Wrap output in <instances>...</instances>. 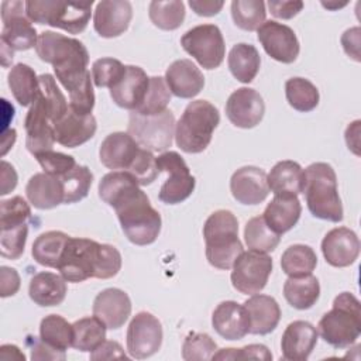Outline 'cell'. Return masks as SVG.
Wrapping results in <instances>:
<instances>
[{
  "mask_svg": "<svg viewBox=\"0 0 361 361\" xmlns=\"http://www.w3.org/2000/svg\"><path fill=\"white\" fill-rule=\"evenodd\" d=\"M35 52L41 61L51 63L56 79L68 90L69 109L79 114H92L94 92L87 71L89 52L82 41L54 31L38 35Z\"/></svg>",
  "mask_w": 361,
  "mask_h": 361,
  "instance_id": "obj_1",
  "label": "cell"
},
{
  "mask_svg": "<svg viewBox=\"0 0 361 361\" xmlns=\"http://www.w3.org/2000/svg\"><path fill=\"white\" fill-rule=\"evenodd\" d=\"M99 196L114 209L121 230L135 245L152 244L161 231V214L135 178L126 171L106 173L99 182Z\"/></svg>",
  "mask_w": 361,
  "mask_h": 361,
  "instance_id": "obj_2",
  "label": "cell"
},
{
  "mask_svg": "<svg viewBox=\"0 0 361 361\" xmlns=\"http://www.w3.org/2000/svg\"><path fill=\"white\" fill-rule=\"evenodd\" d=\"M121 262L116 247L69 235L56 269L66 282L78 283L89 278H113L121 269Z\"/></svg>",
  "mask_w": 361,
  "mask_h": 361,
  "instance_id": "obj_3",
  "label": "cell"
},
{
  "mask_svg": "<svg viewBox=\"0 0 361 361\" xmlns=\"http://www.w3.org/2000/svg\"><path fill=\"white\" fill-rule=\"evenodd\" d=\"M303 173L302 193L305 195L309 212L320 220L333 223L341 221L344 212L333 166L326 162H314L310 164Z\"/></svg>",
  "mask_w": 361,
  "mask_h": 361,
  "instance_id": "obj_4",
  "label": "cell"
},
{
  "mask_svg": "<svg viewBox=\"0 0 361 361\" xmlns=\"http://www.w3.org/2000/svg\"><path fill=\"white\" fill-rule=\"evenodd\" d=\"M203 237L206 258L217 269H231L237 257L244 251L238 238V221L230 210L213 212L204 226Z\"/></svg>",
  "mask_w": 361,
  "mask_h": 361,
  "instance_id": "obj_5",
  "label": "cell"
},
{
  "mask_svg": "<svg viewBox=\"0 0 361 361\" xmlns=\"http://www.w3.org/2000/svg\"><path fill=\"white\" fill-rule=\"evenodd\" d=\"M320 337L334 348L353 345L361 334V305L350 292H341L333 300V307L322 316L317 324Z\"/></svg>",
  "mask_w": 361,
  "mask_h": 361,
  "instance_id": "obj_6",
  "label": "cell"
},
{
  "mask_svg": "<svg viewBox=\"0 0 361 361\" xmlns=\"http://www.w3.org/2000/svg\"><path fill=\"white\" fill-rule=\"evenodd\" d=\"M220 123V113L207 100H193L175 124V142L188 154L204 151Z\"/></svg>",
  "mask_w": 361,
  "mask_h": 361,
  "instance_id": "obj_7",
  "label": "cell"
},
{
  "mask_svg": "<svg viewBox=\"0 0 361 361\" xmlns=\"http://www.w3.org/2000/svg\"><path fill=\"white\" fill-rule=\"evenodd\" d=\"M93 0H28L25 1V13L32 23L61 28L69 34H79L89 24Z\"/></svg>",
  "mask_w": 361,
  "mask_h": 361,
  "instance_id": "obj_8",
  "label": "cell"
},
{
  "mask_svg": "<svg viewBox=\"0 0 361 361\" xmlns=\"http://www.w3.org/2000/svg\"><path fill=\"white\" fill-rule=\"evenodd\" d=\"M3 28L0 34L1 63L7 66L13 61L14 51H27L35 48L38 34L32 21L27 17L25 3L7 0L1 3Z\"/></svg>",
  "mask_w": 361,
  "mask_h": 361,
  "instance_id": "obj_9",
  "label": "cell"
},
{
  "mask_svg": "<svg viewBox=\"0 0 361 361\" xmlns=\"http://www.w3.org/2000/svg\"><path fill=\"white\" fill-rule=\"evenodd\" d=\"M175 116L169 109L152 116L130 111L127 133L140 147L151 152H165L175 137Z\"/></svg>",
  "mask_w": 361,
  "mask_h": 361,
  "instance_id": "obj_10",
  "label": "cell"
},
{
  "mask_svg": "<svg viewBox=\"0 0 361 361\" xmlns=\"http://www.w3.org/2000/svg\"><path fill=\"white\" fill-rule=\"evenodd\" d=\"M180 45L204 69L219 68L226 55L224 38L216 24H200L188 30Z\"/></svg>",
  "mask_w": 361,
  "mask_h": 361,
  "instance_id": "obj_11",
  "label": "cell"
},
{
  "mask_svg": "<svg viewBox=\"0 0 361 361\" xmlns=\"http://www.w3.org/2000/svg\"><path fill=\"white\" fill-rule=\"evenodd\" d=\"M157 168L166 172L168 178L162 183L158 197L165 204H178L186 200L195 190V176L190 173L185 159L175 151H165L157 157Z\"/></svg>",
  "mask_w": 361,
  "mask_h": 361,
  "instance_id": "obj_12",
  "label": "cell"
},
{
  "mask_svg": "<svg viewBox=\"0 0 361 361\" xmlns=\"http://www.w3.org/2000/svg\"><path fill=\"white\" fill-rule=\"evenodd\" d=\"M231 283L243 295L259 293L272 272V258L265 252L243 251L231 267Z\"/></svg>",
  "mask_w": 361,
  "mask_h": 361,
  "instance_id": "obj_13",
  "label": "cell"
},
{
  "mask_svg": "<svg viewBox=\"0 0 361 361\" xmlns=\"http://www.w3.org/2000/svg\"><path fill=\"white\" fill-rule=\"evenodd\" d=\"M162 324L149 312L137 313L127 329V351L133 358L144 360L161 348L162 344Z\"/></svg>",
  "mask_w": 361,
  "mask_h": 361,
  "instance_id": "obj_14",
  "label": "cell"
},
{
  "mask_svg": "<svg viewBox=\"0 0 361 361\" xmlns=\"http://www.w3.org/2000/svg\"><path fill=\"white\" fill-rule=\"evenodd\" d=\"M258 41L264 51L275 61L282 63H292L296 61L300 47L295 31L278 21H265L257 30Z\"/></svg>",
  "mask_w": 361,
  "mask_h": 361,
  "instance_id": "obj_15",
  "label": "cell"
},
{
  "mask_svg": "<svg viewBox=\"0 0 361 361\" xmlns=\"http://www.w3.org/2000/svg\"><path fill=\"white\" fill-rule=\"evenodd\" d=\"M265 113L262 96L251 87L234 90L226 102V116L238 128H252L261 123Z\"/></svg>",
  "mask_w": 361,
  "mask_h": 361,
  "instance_id": "obj_16",
  "label": "cell"
},
{
  "mask_svg": "<svg viewBox=\"0 0 361 361\" xmlns=\"http://www.w3.org/2000/svg\"><path fill=\"white\" fill-rule=\"evenodd\" d=\"M141 149L142 147H140L128 133L117 131L109 134L102 141L99 158L109 169L128 172L137 161Z\"/></svg>",
  "mask_w": 361,
  "mask_h": 361,
  "instance_id": "obj_17",
  "label": "cell"
},
{
  "mask_svg": "<svg viewBox=\"0 0 361 361\" xmlns=\"http://www.w3.org/2000/svg\"><path fill=\"white\" fill-rule=\"evenodd\" d=\"M133 18V7L127 0L99 1L93 16L94 31L103 38H116L124 34Z\"/></svg>",
  "mask_w": 361,
  "mask_h": 361,
  "instance_id": "obj_18",
  "label": "cell"
},
{
  "mask_svg": "<svg viewBox=\"0 0 361 361\" xmlns=\"http://www.w3.org/2000/svg\"><path fill=\"white\" fill-rule=\"evenodd\" d=\"M24 128L27 135L25 147L32 155L52 149L56 141L54 124L42 102L38 97H35L34 103L30 106V110L27 111Z\"/></svg>",
  "mask_w": 361,
  "mask_h": 361,
  "instance_id": "obj_19",
  "label": "cell"
},
{
  "mask_svg": "<svg viewBox=\"0 0 361 361\" xmlns=\"http://www.w3.org/2000/svg\"><path fill=\"white\" fill-rule=\"evenodd\" d=\"M322 252L331 267H350L360 255L358 235L348 227L331 228L322 241Z\"/></svg>",
  "mask_w": 361,
  "mask_h": 361,
  "instance_id": "obj_20",
  "label": "cell"
},
{
  "mask_svg": "<svg viewBox=\"0 0 361 361\" xmlns=\"http://www.w3.org/2000/svg\"><path fill=\"white\" fill-rule=\"evenodd\" d=\"M230 190L241 204L262 203L269 193L265 171L257 166H241L231 175Z\"/></svg>",
  "mask_w": 361,
  "mask_h": 361,
  "instance_id": "obj_21",
  "label": "cell"
},
{
  "mask_svg": "<svg viewBox=\"0 0 361 361\" xmlns=\"http://www.w3.org/2000/svg\"><path fill=\"white\" fill-rule=\"evenodd\" d=\"M93 316L100 319L107 329H120L131 314L130 296L118 288H107L99 292L92 306Z\"/></svg>",
  "mask_w": 361,
  "mask_h": 361,
  "instance_id": "obj_22",
  "label": "cell"
},
{
  "mask_svg": "<svg viewBox=\"0 0 361 361\" xmlns=\"http://www.w3.org/2000/svg\"><path fill=\"white\" fill-rule=\"evenodd\" d=\"M148 89L149 78L145 71L140 66L127 65L121 80L110 89V97L118 107L134 111L142 104Z\"/></svg>",
  "mask_w": 361,
  "mask_h": 361,
  "instance_id": "obj_23",
  "label": "cell"
},
{
  "mask_svg": "<svg viewBox=\"0 0 361 361\" xmlns=\"http://www.w3.org/2000/svg\"><path fill=\"white\" fill-rule=\"evenodd\" d=\"M317 329L305 320H295L288 324L282 334L281 350L286 361H306L317 344Z\"/></svg>",
  "mask_w": 361,
  "mask_h": 361,
  "instance_id": "obj_24",
  "label": "cell"
},
{
  "mask_svg": "<svg viewBox=\"0 0 361 361\" xmlns=\"http://www.w3.org/2000/svg\"><path fill=\"white\" fill-rule=\"evenodd\" d=\"M212 326L226 340H241L250 333V317L244 305L224 300L212 314Z\"/></svg>",
  "mask_w": 361,
  "mask_h": 361,
  "instance_id": "obj_25",
  "label": "cell"
},
{
  "mask_svg": "<svg viewBox=\"0 0 361 361\" xmlns=\"http://www.w3.org/2000/svg\"><path fill=\"white\" fill-rule=\"evenodd\" d=\"M165 82L173 96L192 99L203 89L204 76L190 59H178L168 66Z\"/></svg>",
  "mask_w": 361,
  "mask_h": 361,
  "instance_id": "obj_26",
  "label": "cell"
},
{
  "mask_svg": "<svg viewBox=\"0 0 361 361\" xmlns=\"http://www.w3.org/2000/svg\"><path fill=\"white\" fill-rule=\"evenodd\" d=\"M97 128L93 114H79L68 110L66 114L54 124L55 140L66 148H75L89 141Z\"/></svg>",
  "mask_w": 361,
  "mask_h": 361,
  "instance_id": "obj_27",
  "label": "cell"
},
{
  "mask_svg": "<svg viewBox=\"0 0 361 361\" xmlns=\"http://www.w3.org/2000/svg\"><path fill=\"white\" fill-rule=\"evenodd\" d=\"M250 317V333L265 336L274 331L281 320V307L269 295H251L244 303Z\"/></svg>",
  "mask_w": 361,
  "mask_h": 361,
  "instance_id": "obj_28",
  "label": "cell"
},
{
  "mask_svg": "<svg viewBox=\"0 0 361 361\" xmlns=\"http://www.w3.org/2000/svg\"><path fill=\"white\" fill-rule=\"evenodd\" d=\"M28 202L39 210L54 209L63 203V186L58 176L38 172L34 173L25 186Z\"/></svg>",
  "mask_w": 361,
  "mask_h": 361,
  "instance_id": "obj_29",
  "label": "cell"
},
{
  "mask_svg": "<svg viewBox=\"0 0 361 361\" xmlns=\"http://www.w3.org/2000/svg\"><path fill=\"white\" fill-rule=\"evenodd\" d=\"M302 206L295 195H275L264 210V220L278 234L293 228L299 221Z\"/></svg>",
  "mask_w": 361,
  "mask_h": 361,
  "instance_id": "obj_30",
  "label": "cell"
},
{
  "mask_svg": "<svg viewBox=\"0 0 361 361\" xmlns=\"http://www.w3.org/2000/svg\"><path fill=\"white\" fill-rule=\"evenodd\" d=\"M66 292L68 286L63 276L47 271L35 274L28 286L31 300L42 307L61 305L66 296Z\"/></svg>",
  "mask_w": 361,
  "mask_h": 361,
  "instance_id": "obj_31",
  "label": "cell"
},
{
  "mask_svg": "<svg viewBox=\"0 0 361 361\" xmlns=\"http://www.w3.org/2000/svg\"><path fill=\"white\" fill-rule=\"evenodd\" d=\"M305 173L302 166L290 159L276 162L267 175L268 188L274 195H295L302 193Z\"/></svg>",
  "mask_w": 361,
  "mask_h": 361,
  "instance_id": "obj_32",
  "label": "cell"
},
{
  "mask_svg": "<svg viewBox=\"0 0 361 361\" xmlns=\"http://www.w3.org/2000/svg\"><path fill=\"white\" fill-rule=\"evenodd\" d=\"M283 296L286 302L298 309H310L320 296V283L312 274L302 276H289L283 283Z\"/></svg>",
  "mask_w": 361,
  "mask_h": 361,
  "instance_id": "obj_33",
  "label": "cell"
},
{
  "mask_svg": "<svg viewBox=\"0 0 361 361\" xmlns=\"http://www.w3.org/2000/svg\"><path fill=\"white\" fill-rule=\"evenodd\" d=\"M227 63L231 75L238 82L250 83L255 79L259 71L261 56L254 45L240 42L230 49Z\"/></svg>",
  "mask_w": 361,
  "mask_h": 361,
  "instance_id": "obj_34",
  "label": "cell"
},
{
  "mask_svg": "<svg viewBox=\"0 0 361 361\" xmlns=\"http://www.w3.org/2000/svg\"><path fill=\"white\" fill-rule=\"evenodd\" d=\"M8 87L14 99L23 107L31 106L39 90V80L34 69L27 63L14 65L7 75Z\"/></svg>",
  "mask_w": 361,
  "mask_h": 361,
  "instance_id": "obj_35",
  "label": "cell"
},
{
  "mask_svg": "<svg viewBox=\"0 0 361 361\" xmlns=\"http://www.w3.org/2000/svg\"><path fill=\"white\" fill-rule=\"evenodd\" d=\"M68 238H69L68 234L58 230H51L39 234L32 243V250H31L32 258L39 265H44L48 268H58V264L61 261V255L63 252Z\"/></svg>",
  "mask_w": 361,
  "mask_h": 361,
  "instance_id": "obj_36",
  "label": "cell"
},
{
  "mask_svg": "<svg viewBox=\"0 0 361 361\" xmlns=\"http://www.w3.org/2000/svg\"><path fill=\"white\" fill-rule=\"evenodd\" d=\"M73 326V343L75 350L83 353H92L106 340V326L96 316L82 317L72 323Z\"/></svg>",
  "mask_w": 361,
  "mask_h": 361,
  "instance_id": "obj_37",
  "label": "cell"
},
{
  "mask_svg": "<svg viewBox=\"0 0 361 361\" xmlns=\"http://www.w3.org/2000/svg\"><path fill=\"white\" fill-rule=\"evenodd\" d=\"M39 338L59 351H66L73 343V326L59 314H48L39 323Z\"/></svg>",
  "mask_w": 361,
  "mask_h": 361,
  "instance_id": "obj_38",
  "label": "cell"
},
{
  "mask_svg": "<svg viewBox=\"0 0 361 361\" xmlns=\"http://www.w3.org/2000/svg\"><path fill=\"white\" fill-rule=\"evenodd\" d=\"M317 265V257L312 247L293 244L288 247L281 257V268L288 276L309 275Z\"/></svg>",
  "mask_w": 361,
  "mask_h": 361,
  "instance_id": "obj_39",
  "label": "cell"
},
{
  "mask_svg": "<svg viewBox=\"0 0 361 361\" xmlns=\"http://www.w3.org/2000/svg\"><path fill=\"white\" fill-rule=\"evenodd\" d=\"M285 96L290 107L298 111L309 113L319 104L317 87L305 78H290L285 82Z\"/></svg>",
  "mask_w": 361,
  "mask_h": 361,
  "instance_id": "obj_40",
  "label": "cell"
},
{
  "mask_svg": "<svg viewBox=\"0 0 361 361\" xmlns=\"http://www.w3.org/2000/svg\"><path fill=\"white\" fill-rule=\"evenodd\" d=\"M244 240L248 250L268 254L278 247L281 234L275 233L267 224L262 216H257L247 221L244 228Z\"/></svg>",
  "mask_w": 361,
  "mask_h": 361,
  "instance_id": "obj_41",
  "label": "cell"
},
{
  "mask_svg": "<svg viewBox=\"0 0 361 361\" xmlns=\"http://www.w3.org/2000/svg\"><path fill=\"white\" fill-rule=\"evenodd\" d=\"M185 4L180 0H154L148 6V16L152 24L161 30L172 31L182 25L185 20Z\"/></svg>",
  "mask_w": 361,
  "mask_h": 361,
  "instance_id": "obj_42",
  "label": "cell"
},
{
  "mask_svg": "<svg viewBox=\"0 0 361 361\" xmlns=\"http://www.w3.org/2000/svg\"><path fill=\"white\" fill-rule=\"evenodd\" d=\"M38 80H39V90L37 97L42 102L52 124H55L69 110L68 100L56 86V82L52 75L42 73L38 76Z\"/></svg>",
  "mask_w": 361,
  "mask_h": 361,
  "instance_id": "obj_43",
  "label": "cell"
},
{
  "mask_svg": "<svg viewBox=\"0 0 361 361\" xmlns=\"http://www.w3.org/2000/svg\"><path fill=\"white\" fill-rule=\"evenodd\" d=\"M265 3L262 0L231 1L233 21L244 31H257L265 23Z\"/></svg>",
  "mask_w": 361,
  "mask_h": 361,
  "instance_id": "obj_44",
  "label": "cell"
},
{
  "mask_svg": "<svg viewBox=\"0 0 361 361\" xmlns=\"http://www.w3.org/2000/svg\"><path fill=\"white\" fill-rule=\"evenodd\" d=\"M59 179L63 186V203L71 204L87 196L93 182V173L87 166L76 164L75 168L59 176Z\"/></svg>",
  "mask_w": 361,
  "mask_h": 361,
  "instance_id": "obj_45",
  "label": "cell"
},
{
  "mask_svg": "<svg viewBox=\"0 0 361 361\" xmlns=\"http://www.w3.org/2000/svg\"><path fill=\"white\" fill-rule=\"evenodd\" d=\"M171 92L165 82V78L161 76H152L149 78V89L148 93L142 102V104L134 110L144 116H152L159 114L164 110H166V106L171 100Z\"/></svg>",
  "mask_w": 361,
  "mask_h": 361,
  "instance_id": "obj_46",
  "label": "cell"
},
{
  "mask_svg": "<svg viewBox=\"0 0 361 361\" xmlns=\"http://www.w3.org/2000/svg\"><path fill=\"white\" fill-rule=\"evenodd\" d=\"M216 351L217 344L207 333H189L182 344V358L185 361L212 360Z\"/></svg>",
  "mask_w": 361,
  "mask_h": 361,
  "instance_id": "obj_47",
  "label": "cell"
},
{
  "mask_svg": "<svg viewBox=\"0 0 361 361\" xmlns=\"http://www.w3.org/2000/svg\"><path fill=\"white\" fill-rule=\"evenodd\" d=\"M126 66L114 58H100L92 65V79L97 87L116 86L124 76Z\"/></svg>",
  "mask_w": 361,
  "mask_h": 361,
  "instance_id": "obj_48",
  "label": "cell"
},
{
  "mask_svg": "<svg viewBox=\"0 0 361 361\" xmlns=\"http://www.w3.org/2000/svg\"><path fill=\"white\" fill-rule=\"evenodd\" d=\"M31 219V209L25 199L13 196L0 202V228L16 227Z\"/></svg>",
  "mask_w": 361,
  "mask_h": 361,
  "instance_id": "obj_49",
  "label": "cell"
},
{
  "mask_svg": "<svg viewBox=\"0 0 361 361\" xmlns=\"http://www.w3.org/2000/svg\"><path fill=\"white\" fill-rule=\"evenodd\" d=\"M27 237H28L27 223L16 227L1 228V235H0L1 255L10 259H18L24 252Z\"/></svg>",
  "mask_w": 361,
  "mask_h": 361,
  "instance_id": "obj_50",
  "label": "cell"
},
{
  "mask_svg": "<svg viewBox=\"0 0 361 361\" xmlns=\"http://www.w3.org/2000/svg\"><path fill=\"white\" fill-rule=\"evenodd\" d=\"M41 168L45 173L54 175V176H62L66 172H69L72 168L76 166V161L72 155L55 152V151H44L37 155H34Z\"/></svg>",
  "mask_w": 361,
  "mask_h": 361,
  "instance_id": "obj_51",
  "label": "cell"
},
{
  "mask_svg": "<svg viewBox=\"0 0 361 361\" xmlns=\"http://www.w3.org/2000/svg\"><path fill=\"white\" fill-rule=\"evenodd\" d=\"M212 360H272V354L264 344H250L241 348H221Z\"/></svg>",
  "mask_w": 361,
  "mask_h": 361,
  "instance_id": "obj_52",
  "label": "cell"
},
{
  "mask_svg": "<svg viewBox=\"0 0 361 361\" xmlns=\"http://www.w3.org/2000/svg\"><path fill=\"white\" fill-rule=\"evenodd\" d=\"M28 344H31V360H56L63 361L66 358V351H59L41 338L28 337Z\"/></svg>",
  "mask_w": 361,
  "mask_h": 361,
  "instance_id": "obj_53",
  "label": "cell"
},
{
  "mask_svg": "<svg viewBox=\"0 0 361 361\" xmlns=\"http://www.w3.org/2000/svg\"><path fill=\"white\" fill-rule=\"evenodd\" d=\"M268 8L271 14L276 18L289 20L293 18L296 14H299L303 8V1L300 0H269Z\"/></svg>",
  "mask_w": 361,
  "mask_h": 361,
  "instance_id": "obj_54",
  "label": "cell"
},
{
  "mask_svg": "<svg viewBox=\"0 0 361 361\" xmlns=\"http://www.w3.org/2000/svg\"><path fill=\"white\" fill-rule=\"evenodd\" d=\"M20 275L14 268L1 267L0 268V296L7 298L13 296L20 289Z\"/></svg>",
  "mask_w": 361,
  "mask_h": 361,
  "instance_id": "obj_55",
  "label": "cell"
},
{
  "mask_svg": "<svg viewBox=\"0 0 361 361\" xmlns=\"http://www.w3.org/2000/svg\"><path fill=\"white\" fill-rule=\"evenodd\" d=\"M341 45L344 52L353 58L354 61L360 62L361 56H360V45H361V30L360 27H353L348 28L343 32L341 35Z\"/></svg>",
  "mask_w": 361,
  "mask_h": 361,
  "instance_id": "obj_56",
  "label": "cell"
},
{
  "mask_svg": "<svg viewBox=\"0 0 361 361\" xmlns=\"http://www.w3.org/2000/svg\"><path fill=\"white\" fill-rule=\"evenodd\" d=\"M127 355L117 341L104 340L90 353V360H126Z\"/></svg>",
  "mask_w": 361,
  "mask_h": 361,
  "instance_id": "obj_57",
  "label": "cell"
},
{
  "mask_svg": "<svg viewBox=\"0 0 361 361\" xmlns=\"http://www.w3.org/2000/svg\"><path fill=\"white\" fill-rule=\"evenodd\" d=\"M190 8L202 17H212L220 13L224 6L221 0H189Z\"/></svg>",
  "mask_w": 361,
  "mask_h": 361,
  "instance_id": "obj_58",
  "label": "cell"
},
{
  "mask_svg": "<svg viewBox=\"0 0 361 361\" xmlns=\"http://www.w3.org/2000/svg\"><path fill=\"white\" fill-rule=\"evenodd\" d=\"M17 186V172L7 161H1V189L0 195L10 193Z\"/></svg>",
  "mask_w": 361,
  "mask_h": 361,
  "instance_id": "obj_59",
  "label": "cell"
},
{
  "mask_svg": "<svg viewBox=\"0 0 361 361\" xmlns=\"http://www.w3.org/2000/svg\"><path fill=\"white\" fill-rule=\"evenodd\" d=\"M360 120H355L345 128V142L348 149H351L355 155H360Z\"/></svg>",
  "mask_w": 361,
  "mask_h": 361,
  "instance_id": "obj_60",
  "label": "cell"
},
{
  "mask_svg": "<svg viewBox=\"0 0 361 361\" xmlns=\"http://www.w3.org/2000/svg\"><path fill=\"white\" fill-rule=\"evenodd\" d=\"M20 360L24 361L25 355L20 351V348L17 345H11V344H4L0 347V360Z\"/></svg>",
  "mask_w": 361,
  "mask_h": 361,
  "instance_id": "obj_61",
  "label": "cell"
},
{
  "mask_svg": "<svg viewBox=\"0 0 361 361\" xmlns=\"http://www.w3.org/2000/svg\"><path fill=\"white\" fill-rule=\"evenodd\" d=\"M16 141V130L14 128H8L1 131V155H4L14 144Z\"/></svg>",
  "mask_w": 361,
  "mask_h": 361,
  "instance_id": "obj_62",
  "label": "cell"
},
{
  "mask_svg": "<svg viewBox=\"0 0 361 361\" xmlns=\"http://www.w3.org/2000/svg\"><path fill=\"white\" fill-rule=\"evenodd\" d=\"M345 4H347V1H343V3H337V1H327V3H324V1H322V6L327 7L329 10H337L340 7H344Z\"/></svg>",
  "mask_w": 361,
  "mask_h": 361,
  "instance_id": "obj_63",
  "label": "cell"
}]
</instances>
